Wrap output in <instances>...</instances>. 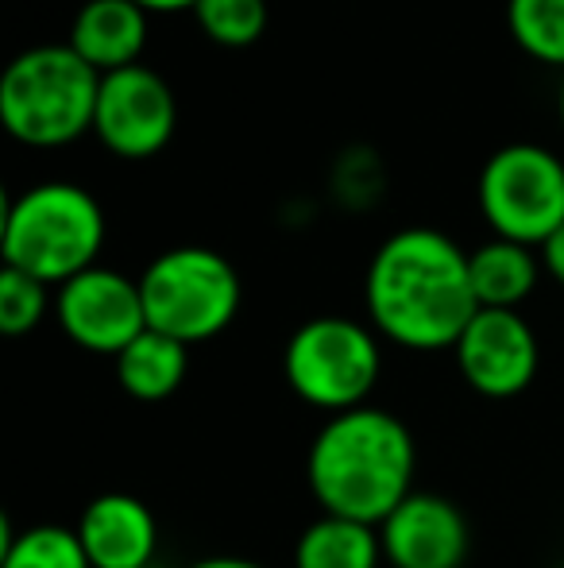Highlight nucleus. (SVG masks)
Returning a JSON list of instances; mask_svg holds the SVG:
<instances>
[{
	"instance_id": "obj_1",
	"label": "nucleus",
	"mask_w": 564,
	"mask_h": 568,
	"mask_svg": "<svg viewBox=\"0 0 564 568\" xmlns=\"http://www.w3.org/2000/svg\"><path fill=\"white\" fill-rule=\"evenodd\" d=\"M363 306L383 341L410 352H452L480 314L468 252L441 229L391 232L368 263Z\"/></svg>"
},
{
	"instance_id": "obj_2",
	"label": "nucleus",
	"mask_w": 564,
	"mask_h": 568,
	"mask_svg": "<svg viewBox=\"0 0 564 568\" xmlns=\"http://www.w3.org/2000/svg\"><path fill=\"white\" fill-rule=\"evenodd\" d=\"M418 445L410 426L383 406L332 414L306 453V484L321 515L379 526L414 495Z\"/></svg>"
},
{
	"instance_id": "obj_3",
	"label": "nucleus",
	"mask_w": 564,
	"mask_h": 568,
	"mask_svg": "<svg viewBox=\"0 0 564 568\" xmlns=\"http://www.w3.org/2000/svg\"><path fill=\"white\" fill-rule=\"evenodd\" d=\"M105 232V210L90 190L74 182H39L8 197L0 252L4 267L59 291L74 275L98 267Z\"/></svg>"
},
{
	"instance_id": "obj_4",
	"label": "nucleus",
	"mask_w": 564,
	"mask_h": 568,
	"mask_svg": "<svg viewBox=\"0 0 564 568\" xmlns=\"http://www.w3.org/2000/svg\"><path fill=\"white\" fill-rule=\"evenodd\" d=\"M101 74L70 43L20 51L0 78V124L28 148H66L93 132Z\"/></svg>"
},
{
	"instance_id": "obj_5",
	"label": "nucleus",
	"mask_w": 564,
	"mask_h": 568,
	"mask_svg": "<svg viewBox=\"0 0 564 568\" xmlns=\"http://www.w3.org/2000/svg\"><path fill=\"white\" fill-rule=\"evenodd\" d=\"M147 329L166 333L182 344L213 341L236 322L244 283L221 252L202 244H182L155 255L140 275Z\"/></svg>"
},
{
	"instance_id": "obj_6",
	"label": "nucleus",
	"mask_w": 564,
	"mask_h": 568,
	"mask_svg": "<svg viewBox=\"0 0 564 568\" xmlns=\"http://www.w3.org/2000/svg\"><path fill=\"white\" fill-rule=\"evenodd\" d=\"M356 317L321 314L301 322L283 348V375L301 403L332 414L368 406L383 375V344Z\"/></svg>"
},
{
	"instance_id": "obj_7",
	"label": "nucleus",
	"mask_w": 564,
	"mask_h": 568,
	"mask_svg": "<svg viewBox=\"0 0 564 568\" xmlns=\"http://www.w3.org/2000/svg\"><path fill=\"white\" fill-rule=\"evenodd\" d=\"M475 205L495 236L542 247L564 225V159L542 143H506L483 163Z\"/></svg>"
},
{
	"instance_id": "obj_8",
	"label": "nucleus",
	"mask_w": 564,
	"mask_h": 568,
	"mask_svg": "<svg viewBox=\"0 0 564 568\" xmlns=\"http://www.w3.org/2000/svg\"><path fill=\"white\" fill-rule=\"evenodd\" d=\"M178 128V101L166 85L163 74L151 67H129L101 74L98 116H93V135L101 148L116 159H155Z\"/></svg>"
},
{
	"instance_id": "obj_9",
	"label": "nucleus",
	"mask_w": 564,
	"mask_h": 568,
	"mask_svg": "<svg viewBox=\"0 0 564 568\" xmlns=\"http://www.w3.org/2000/svg\"><path fill=\"white\" fill-rule=\"evenodd\" d=\"M54 317L78 348L113 359L147 329L140 278L101 263L54 291Z\"/></svg>"
},
{
	"instance_id": "obj_10",
	"label": "nucleus",
	"mask_w": 564,
	"mask_h": 568,
	"mask_svg": "<svg viewBox=\"0 0 564 568\" xmlns=\"http://www.w3.org/2000/svg\"><path fill=\"white\" fill-rule=\"evenodd\" d=\"M460 379L483 398H514L537 379L542 367V344L534 325L522 317V310H480L460 333L457 348Z\"/></svg>"
},
{
	"instance_id": "obj_11",
	"label": "nucleus",
	"mask_w": 564,
	"mask_h": 568,
	"mask_svg": "<svg viewBox=\"0 0 564 568\" xmlns=\"http://www.w3.org/2000/svg\"><path fill=\"white\" fill-rule=\"evenodd\" d=\"M379 541L391 568H464L472 526L449 495L414 491L379 523Z\"/></svg>"
},
{
	"instance_id": "obj_12",
	"label": "nucleus",
	"mask_w": 564,
	"mask_h": 568,
	"mask_svg": "<svg viewBox=\"0 0 564 568\" xmlns=\"http://www.w3.org/2000/svg\"><path fill=\"white\" fill-rule=\"evenodd\" d=\"M74 530L93 568H151L158 554L155 515L129 491H105L90 499Z\"/></svg>"
},
{
	"instance_id": "obj_13",
	"label": "nucleus",
	"mask_w": 564,
	"mask_h": 568,
	"mask_svg": "<svg viewBox=\"0 0 564 568\" xmlns=\"http://www.w3.org/2000/svg\"><path fill=\"white\" fill-rule=\"evenodd\" d=\"M70 47L98 74L140 67L147 47V12L132 0H85L70 23Z\"/></svg>"
},
{
	"instance_id": "obj_14",
	"label": "nucleus",
	"mask_w": 564,
	"mask_h": 568,
	"mask_svg": "<svg viewBox=\"0 0 564 568\" xmlns=\"http://www.w3.org/2000/svg\"><path fill=\"white\" fill-rule=\"evenodd\" d=\"M468 271H472V291L480 310H519L545 275L537 247L514 244L503 236L468 252Z\"/></svg>"
},
{
	"instance_id": "obj_15",
	"label": "nucleus",
	"mask_w": 564,
	"mask_h": 568,
	"mask_svg": "<svg viewBox=\"0 0 564 568\" xmlns=\"http://www.w3.org/2000/svg\"><path fill=\"white\" fill-rule=\"evenodd\" d=\"M113 364H116V383L136 403H163V398H171L186 383L189 344L166 337V333L143 329Z\"/></svg>"
},
{
	"instance_id": "obj_16",
	"label": "nucleus",
	"mask_w": 564,
	"mask_h": 568,
	"mask_svg": "<svg viewBox=\"0 0 564 568\" xmlns=\"http://www.w3.org/2000/svg\"><path fill=\"white\" fill-rule=\"evenodd\" d=\"M383 541L379 526L356 523V518L321 515L294 541V568H379Z\"/></svg>"
},
{
	"instance_id": "obj_17",
	"label": "nucleus",
	"mask_w": 564,
	"mask_h": 568,
	"mask_svg": "<svg viewBox=\"0 0 564 568\" xmlns=\"http://www.w3.org/2000/svg\"><path fill=\"white\" fill-rule=\"evenodd\" d=\"M0 568H93L85 557L78 530L59 523H39L12 530L4 526V546H0Z\"/></svg>"
},
{
	"instance_id": "obj_18",
	"label": "nucleus",
	"mask_w": 564,
	"mask_h": 568,
	"mask_svg": "<svg viewBox=\"0 0 564 568\" xmlns=\"http://www.w3.org/2000/svg\"><path fill=\"white\" fill-rule=\"evenodd\" d=\"M506 31L526 59L564 74V0H506Z\"/></svg>"
},
{
	"instance_id": "obj_19",
	"label": "nucleus",
	"mask_w": 564,
	"mask_h": 568,
	"mask_svg": "<svg viewBox=\"0 0 564 568\" xmlns=\"http://www.w3.org/2000/svg\"><path fill=\"white\" fill-rule=\"evenodd\" d=\"M194 20L217 47H252L267 31V0H197Z\"/></svg>"
},
{
	"instance_id": "obj_20",
	"label": "nucleus",
	"mask_w": 564,
	"mask_h": 568,
	"mask_svg": "<svg viewBox=\"0 0 564 568\" xmlns=\"http://www.w3.org/2000/svg\"><path fill=\"white\" fill-rule=\"evenodd\" d=\"M54 310L51 286L23 275L16 267L0 271V329L8 337H28L43 325V317Z\"/></svg>"
},
{
	"instance_id": "obj_21",
	"label": "nucleus",
	"mask_w": 564,
	"mask_h": 568,
	"mask_svg": "<svg viewBox=\"0 0 564 568\" xmlns=\"http://www.w3.org/2000/svg\"><path fill=\"white\" fill-rule=\"evenodd\" d=\"M537 255H542L545 275H550L557 286H564V225H561L557 232H553V236L545 240L542 247H537Z\"/></svg>"
},
{
	"instance_id": "obj_22",
	"label": "nucleus",
	"mask_w": 564,
	"mask_h": 568,
	"mask_svg": "<svg viewBox=\"0 0 564 568\" xmlns=\"http://www.w3.org/2000/svg\"><path fill=\"white\" fill-rule=\"evenodd\" d=\"M132 4H140L143 12H155V16H171V12H194L197 0H132Z\"/></svg>"
},
{
	"instance_id": "obj_23",
	"label": "nucleus",
	"mask_w": 564,
	"mask_h": 568,
	"mask_svg": "<svg viewBox=\"0 0 564 568\" xmlns=\"http://www.w3.org/2000/svg\"><path fill=\"white\" fill-rule=\"evenodd\" d=\"M186 568H267V565L252 561V557H202V561H194Z\"/></svg>"
},
{
	"instance_id": "obj_24",
	"label": "nucleus",
	"mask_w": 564,
	"mask_h": 568,
	"mask_svg": "<svg viewBox=\"0 0 564 568\" xmlns=\"http://www.w3.org/2000/svg\"><path fill=\"white\" fill-rule=\"evenodd\" d=\"M557 120H561V132H564V74H561V85H557Z\"/></svg>"
}]
</instances>
